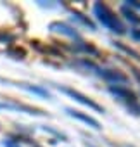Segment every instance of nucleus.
Masks as SVG:
<instances>
[{"mask_svg":"<svg viewBox=\"0 0 140 147\" xmlns=\"http://www.w3.org/2000/svg\"><path fill=\"white\" fill-rule=\"evenodd\" d=\"M94 11H95L97 19H99L106 28H109L111 31H114V33H118V35H123V33H125V24L118 19V16L109 9L106 4L97 2V4L94 5Z\"/></svg>","mask_w":140,"mask_h":147,"instance_id":"1","label":"nucleus"},{"mask_svg":"<svg viewBox=\"0 0 140 147\" xmlns=\"http://www.w3.org/2000/svg\"><path fill=\"white\" fill-rule=\"evenodd\" d=\"M64 94H67L69 97H73L75 100H78L80 104H83V106H88L90 109H94V111H99V113H104V109H102V106H99L97 102H94L92 99H88L87 95H83V94H80L78 90H73V88H61Z\"/></svg>","mask_w":140,"mask_h":147,"instance_id":"2","label":"nucleus"},{"mask_svg":"<svg viewBox=\"0 0 140 147\" xmlns=\"http://www.w3.org/2000/svg\"><path fill=\"white\" fill-rule=\"evenodd\" d=\"M109 90H111V94H114L118 99H121V100H125V102H130L131 106H137V95H135L131 90H128V88H125V87H111Z\"/></svg>","mask_w":140,"mask_h":147,"instance_id":"3","label":"nucleus"},{"mask_svg":"<svg viewBox=\"0 0 140 147\" xmlns=\"http://www.w3.org/2000/svg\"><path fill=\"white\" fill-rule=\"evenodd\" d=\"M100 76H104L107 82H112V83H116V85H119V83H128V76L125 75V73L118 71V69H104V71H100Z\"/></svg>","mask_w":140,"mask_h":147,"instance_id":"4","label":"nucleus"},{"mask_svg":"<svg viewBox=\"0 0 140 147\" xmlns=\"http://www.w3.org/2000/svg\"><path fill=\"white\" fill-rule=\"evenodd\" d=\"M66 113H67L69 116H73V118H76V119H80V121H83V123L90 125V126H92V128H95V130H100V123H99L95 118L88 116V114H83V113L75 111V109H66Z\"/></svg>","mask_w":140,"mask_h":147,"instance_id":"5","label":"nucleus"},{"mask_svg":"<svg viewBox=\"0 0 140 147\" xmlns=\"http://www.w3.org/2000/svg\"><path fill=\"white\" fill-rule=\"evenodd\" d=\"M0 109H11V111H21L26 114H36V116H43L45 113L30 106H23V104H0Z\"/></svg>","mask_w":140,"mask_h":147,"instance_id":"6","label":"nucleus"},{"mask_svg":"<svg viewBox=\"0 0 140 147\" xmlns=\"http://www.w3.org/2000/svg\"><path fill=\"white\" fill-rule=\"evenodd\" d=\"M50 30L57 31V33H62V35H67V36H76V31L73 28H69L67 24H64V23H52Z\"/></svg>","mask_w":140,"mask_h":147,"instance_id":"7","label":"nucleus"},{"mask_svg":"<svg viewBox=\"0 0 140 147\" xmlns=\"http://www.w3.org/2000/svg\"><path fill=\"white\" fill-rule=\"evenodd\" d=\"M121 12L125 14V18H126L130 23H133V24H138V23H140V18H138V16H137L133 11H130L126 5H125V7H121Z\"/></svg>","mask_w":140,"mask_h":147,"instance_id":"8","label":"nucleus"},{"mask_svg":"<svg viewBox=\"0 0 140 147\" xmlns=\"http://www.w3.org/2000/svg\"><path fill=\"white\" fill-rule=\"evenodd\" d=\"M114 45H116V47H119L121 50H125L126 54H130V55H133L135 59H138V61H140V54H138L137 50H133V49H130V47H125V45H123L121 42H114Z\"/></svg>","mask_w":140,"mask_h":147,"instance_id":"9","label":"nucleus"},{"mask_svg":"<svg viewBox=\"0 0 140 147\" xmlns=\"http://www.w3.org/2000/svg\"><path fill=\"white\" fill-rule=\"evenodd\" d=\"M9 55H14V59H24L26 52H24V49L12 47V49H9Z\"/></svg>","mask_w":140,"mask_h":147,"instance_id":"10","label":"nucleus"},{"mask_svg":"<svg viewBox=\"0 0 140 147\" xmlns=\"http://www.w3.org/2000/svg\"><path fill=\"white\" fill-rule=\"evenodd\" d=\"M19 87H23V88H26V90H30V92H35V94H38V95H42V97H50V94H48L47 90L40 88V87H26V85H19Z\"/></svg>","mask_w":140,"mask_h":147,"instance_id":"11","label":"nucleus"},{"mask_svg":"<svg viewBox=\"0 0 140 147\" xmlns=\"http://www.w3.org/2000/svg\"><path fill=\"white\" fill-rule=\"evenodd\" d=\"M131 36H133L135 40H140V30H133V31H131Z\"/></svg>","mask_w":140,"mask_h":147,"instance_id":"12","label":"nucleus"},{"mask_svg":"<svg viewBox=\"0 0 140 147\" xmlns=\"http://www.w3.org/2000/svg\"><path fill=\"white\" fill-rule=\"evenodd\" d=\"M133 75L137 76V80L140 82V69H137V67H133Z\"/></svg>","mask_w":140,"mask_h":147,"instance_id":"13","label":"nucleus"},{"mask_svg":"<svg viewBox=\"0 0 140 147\" xmlns=\"http://www.w3.org/2000/svg\"><path fill=\"white\" fill-rule=\"evenodd\" d=\"M5 147H18V145H14L11 140H7V142H5Z\"/></svg>","mask_w":140,"mask_h":147,"instance_id":"14","label":"nucleus"}]
</instances>
